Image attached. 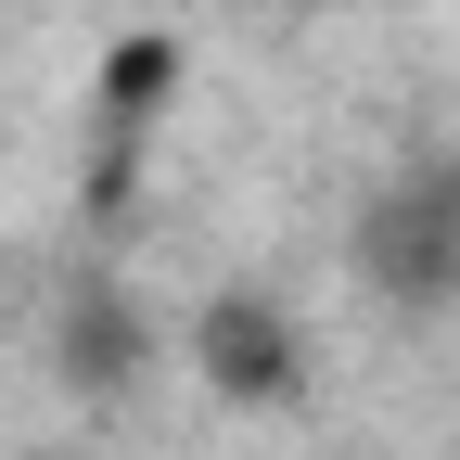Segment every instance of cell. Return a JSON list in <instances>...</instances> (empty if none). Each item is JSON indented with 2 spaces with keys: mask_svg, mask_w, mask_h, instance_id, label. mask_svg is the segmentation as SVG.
<instances>
[{
  "mask_svg": "<svg viewBox=\"0 0 460 460\" xmlns=\"http://www.w3.org/2000/svg\"><path fill=\"white\" fill-rule=\"evenodd\" d=\"M358 269L396 307H460V154L410 166L358 205Z\"/></svg>",
  "mask_w": 460,
  "mask_h": 460,
  "instance_id": "1",
  "label": "cell"
},
{
  "mask_svg": "<svg viewBox=\"0 0 460 460\" xmlns=\"http://www.w3.org/2000/svg\"><path fill=\"white\" fill-rule=\"evenodd\" d=\"M192 358H205L217 396H243V410H281V396L307 384V345H295V320H281L269 295H217L205 332H192Z\"/></svg>",
  "mask_w": 460,
  "mask_h": 460,
  "instance_id": "2",
  "label": "cell"
},
{
  "mask_svg": "<svg viewBox=\"0 0 460 460\" xmlns=\"http://www.w3.org/2000/svg\"><path fill=\"white\" fill-rule=\"evenodd\" d=\"M141 358H154V332H141V307H128V295H77V307H65V371H77L90 396H115Z\"/></svg>",
  "mask_w": 460,
  "mask_h": 460,
  "instance_id": "3",
  "label": "cell"
},
{
  "mask_svg": "<svg viewBox=\"0 0 460 460\" xmlns=\"http://www.w3.org/2000/svg\"><path fill=\"white\" fill-rule=\"evenodd\" d=\"M166 77H180V51H166V39H128V51L102 65V115H115V128H141V115L166 102Z\"/></svg>",
  "mask_w": 460,
  "mask_h": 460,
  "instance_id": "4",
  "label": "cell"
}]
</instances>
